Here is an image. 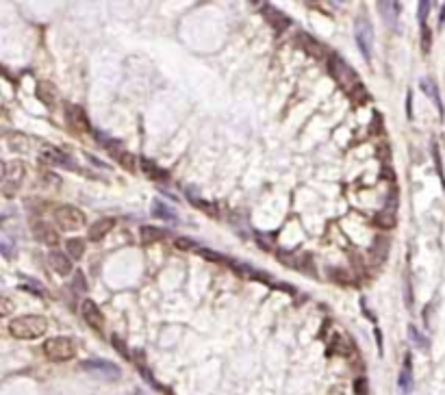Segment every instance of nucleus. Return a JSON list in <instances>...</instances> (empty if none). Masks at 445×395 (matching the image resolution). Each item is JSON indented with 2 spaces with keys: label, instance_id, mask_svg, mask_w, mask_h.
<instances>
[{
  "label": "nucleus",
  "instance_id": "obj_34",
  "mask_svg": "<svg viewBox=\"0 0 445 395\" xmlns=\"http://www.w3.org/2000/svg\"><path fill=\"white\" fill-rule=\"evenodd\" d=\"M354 389H356V395H367V380L365 378H356Z\"/></svg>",
  "mask_w": 445,
  "mask_h": 395
},
{
  "label": "nucleus",
  "instance_id": "obj_18",
  "mask_svg": "<svg viewBox=\"0 0 445 395\" xmlns=\"http://www.w3.org/2000/svg\"><path fill=\"white\" fill-rule=\"evenodd\" d=\"M397 385L404 393H408L413 389V372H411V354L404 358V367L400 372V378H397Z\"/></svg>",
  "mask_w": 445,
  "mask_h": 395
},
{
  "label": "nucleus",
  "instance_id": "obj_13",
  "mask_svg": "<svg viewBox=\"0 0 445 395\" xmlns=\"http://www.w3.org/2000/svg\"><path fill=\"white\" fill-rule=\"evenodd\" d=\"M113 226H115V219L113 217L98 219L96 224H91V228H89V235H87L89 241H100V239H104L111 230H113Z\"/></svg>",
  "mask_w": 445,
  "mask_h": 395
},
{
  "label": "nucleus",
  "instance_id": "obj_24",
  "mask_svg": "<svg viewBox=\"0 0 445 395\" xmlns=\"http://www.w3.org/2000/svg\"><path fill=\"white\" fill-rule=\"evenodd\" d=\"M408 339H411V343L415 345V348H419V350H424V352L428 350V339H426L415 326H408Z\"/></svg>",
  "mask_w": 445,
  "mask_h": 395
},
{
  "label": "nucleus",
  "instance_id": "obj_17",
  "mask_svg": "<svg viewBox=\"0 0 445 395\" xmlns=\"http://www.w3.org/2000/svg\"><path fill=\"white\" fill-rule=\"evenodd\" d=\"M35 237L41 239L46 245H57L59 243V235L55 232V228H52L50 224H35Z\"/></svg>",
  "mask_w": 445,
  "mask_h": 395
},
{
  "label": "nucleus",
  "instance_id": "obj_8",
  "mask_svg": "<svg viewBox=\"0 0 445 395\" xmlns=\"http://www.w3.org/2000/svg\"><path fill=\"white\" fill-rule=\"evenodd\" d=\"M65 119H68L70 126H72L74 130H79V133L91 130V128H89V119L85 115V111H83L81 106H76V104H68V106H65Z\"/></svg>",
  "mask_w": 445,
  "mask_h": 395
},
{
  "label": "nucleus",
  "instance_id": "obj_33",
  "mask_svg": "<svg viewBox=\"0 0 445 395\" xmlns=\"http://www.w3.org/2000/svg\"><path fill=\"white\" fill-rule=\"evenodd\" d=\"M174 245H176L178 250H191V248H198V243H195L193 239H185V237L174 239Z\"/></svg>",
  "mask_w": 445,
  "mask_h": 395
},
{
  "label": "nucleus",
  "instance_id": "obj_10",
  "mask_svg": "<svg viewBox=\"0 0 445 395\" xmlns=\"http://www.w3.org/2000/svg\"><path fill=\"white\" fill-rule=\"evenodd\" d=\"M81 310H83V317H85L87 324L91 326L93 330L102 332V328H104V317H102V313H100V308L96 306V304H93L91 300H83Z\"/></svg>",
  "mask_w": 445,
  "mask_h": 395
},
{
  "label": "nucleus",
  "instance_id": "obj_22",
  "mask_svg": "<svg viewBox=\"0 0 445 395\" xmlns=\"http://www.w3.org/2000/svg\"><path fill=\"white\" fill-rule=\"evenodd\" d=\"M387 250H389V239L387 237H378L376 243L371 248V254H373V263H382L387 259Z\"/></svg>",
  "mask_w": 445,
  "mask_h": 395
},
{
  "label": "nucleus",
  "instance_id": "obj_31",
  "mask_svg": "<svg viewBox=\"0 0 445 395\" xmlns=\"http://www.w3.org/2000/svg\"><path fill=\"white\" fill-rule=\"evenodd\" d=\"M302 39H304V46H306V50L308 52H313V55H324V48L317 44V39H313V37H308V35H302Z\"/></svg>",
  "mask_w": 445,
  "mask_h": 395
},
{
  "label": "nucleus",
  "instance_id": "obj_26",
  "mask_svg": "<svg viewBox=\"0 0 445 395\" xmlns=\"http://www.w3.org/2000/svg\"><path fill=\"white\" fill-rule=\"evenodd\" d=\"M432 159H435V167H437V174L439 181H441L443 189H445V172H443V161H441V150H439V143L432 141Z\"/></svg>",
  "mask_w": 445,
  "mask_h": 395
},
{
  "label": "nucleus",
  "instance_id": "obj_23",
  "mask_svg": "<svg viewBox=\"0 0 445 395\" xmlns=\"http://www.w3.org/2000/svg\"><path fill=\"white\" fill-rule=\"evenodd\" d=\"M348 96H350V100H352L354 104H365L367 98H369V96H367V87L363 85V83H356V85L348 92Z\"/></svg>",
  "mask_w": 445,
  "mask_h": 395
},
{
  "label": "nucleus",
  "instance_id": "obj_6",
  "mask_svg": "<svg viewBox=\"0 0 445 395\" xmlns=\"http://www.w3.org/2000/svg\"><path fill=\"white\" fill-rule=\"evenodd\" d=\"M354 37H356V46H358L360 55H363L367 61H371V48H373V28L369 20H363L360 17L358 22L354 24Z\"/></svg>",
  "mask_w": 445,
  "mask_h": 395
},
{
  "label": "nucleus",
  "instance_id": "obj_20",
  "mask_svg": "<svg viewBox=\"0 0 445 395\" xmlns=\"http://www.w3.org/2000/svg\"><path fill=\"white\" fill-rule=\"evenodd\" d=\"M7 146L13 152H26L28 150V139L22 133H11V135H7Z\"/></svg>",
  "mask_w": 445,
  "mask_h": 395
},
{
  "label": "nucleus",
  "instance_id": "obj_28",
  "mask_svg": "<svg viewBox=\"0 0 445 395\" xmlns=\"http://www.w3.org/2000/svg\"><path fill=\"white\" fill-rule=\"evenodd\" d=\"M115 159L120 161V163L126 167L128 172H135V167H137V165H135V163H137V159H135L130 152H124V150L122 152H115Z\"/></svg>",
  "mask_w": 445,
  "mask_h": 395
},
{
  "label": "nucleus",
  "instance_id": "obj_30",
  "mask_svg": "<svg viewBox=\"0 0 445 395\" xmlns=\"http://www.w3.org/2000/svg\"><path fill=\"white\" fill-rule=\"evenodd\" d=\"M417 20H419V24H421V28L426 26V17H428V13H430V7H432V2H428V0H421V2L417 4Z\"/></svg>",
  "mask_w": 445,
  "mask_h": 395
},
{
  "label": "nucleus",
  "instance_id": "obj_5",
  "mask_svg": "<svg viewBox=\"0 0 445 395\" xmlns=\"http://www.w3.org/2000/svg\"><path fill=\"white\" fill-rule=\"evenodd\" d=\"M55 219L59 224V228L63 230H76L85 224V215H83L81 208H76L72 204H63V206H57L55 211Z\"/></svg>",
  "mask_w": 445,
  "mask_h": 395
},
{
  "label": "nucleus",
  "instance_id": "obj_41",
  "mask_svg": "<svg viewBox=\"0 0 445 395\" xmlns=\"http://www.w3.org/2000/svg\"><path fill=\"white\" fill-rule=\"evenodd\" d=\"M9 313H11V300L2 297V315H9Z\"/></svg>",
  "mask_w": 445,
  "mask_h": 395
},
{
  "label": "nucleus",
  "instance_id": "obj_27",
  "mask_svg": "<svg viewBox=\"0 0 445 395\" xmlns=\"http://www.w3.org/2000/svg\"><path fill=\"white\" fill-rule=\"evenodd\" d=\"M163 237V230H157L152 228V226H144L141 228V243H152V241H159V239Z\"/></svg>",
  "mask_w": 445,
  "mask_h": 395
},
{
  "label": "nucleus",
  "instance_id": "obj_42",
  "mask_svg": "<svg viewBox=\"0 0 445 395\" xmlns=\"http://www.w3.org/2000/svg\"><path fill=\"white\" fill-rule=\"evenodd\" d=\"M443 24H445V4L441 7V15H439V28H443Z\"/></svg>",
  "mask_w": 445,
  "mask_h": 395
},
{
  "label": "nucleus",
  "instance_id": "obj_39",
  "mask_svg": "<svg viewBox=\"0 0 445 395\" xmlns=\"http://www.w3.org/2000/svg\"><path fill=\"white\" fill-rule=\"evenodd\" d=\"M113 345H115V348H117V350H120V352H122V354H124V356H128V350H126V345H124V343H122V341H120V337H113Z\"/></svg>",
  "mask_w": 445,
  "mask_h": 395
},
{
  "label": "nucleus",
  "instance_id": "obj_9",
  "mask_svg": "<svg viewBox=\"0 0 445 395\" xmlns=\"http://www.w3.org/2000/svg\"><path fill=\"white\" fill-rule=\"evenodd\" d=\"M41 161L48 165H61V167H68V170H74V161L70 154H65L63 150H59V148H44L41 150Z\"/></svg>",
  "mask_w": 445,
  "mask_h": 395
},
{
  "label": "nucleus",
  "instance_id": "obj_16",
  "mask_svg": "<svg viewBox=\"0 0 445 395\" xmlns=\"http://www.w3.org/2000/svg\"><path fill=\"white\" fill-rule=\"evenodd\" d=\"M37 98L44 104H55L57 102V87L50 81H39L37 83Z\"/></svg>",
  "mask_w": 445,
  "mask_h": 395
},
{
  "label": "nucleus",
  "instance_id": "obj_15",
  "mask_svg": "<svg viewBox=\"0 0 445 395\" xmlns=\"http://www.w3.org/2000/svg\"><path fill=\"white\" fill-rule=\"evenodd\" d=\"M263 13H265L267 22L271 24V28H274V31H284V28L289 26V20L280 13V11H276L274 7H271V4H263Z\"/></svg>",
  "mask_w": 445,
  "mask_h": 395
},
{
  "label": "nucleus",
  "instance_id": "obj_7",
  "mask_svg": "<svg viewBox=\"0 0 445 395\" xmlns=\"http://www.w3.org/2000/svg\"><path fill=\"white\" fill-rule=\"evenodd\" d=\"M81 367L85 369V372L102 376V378H106V380H117V378H120V367L113 365V363H109V361H83Z\"/></svg>",
  "mask_w": 445,
  "mask_h": 395
},
{
  "label": "nucleus",
  "instance_id": "obj_37",
  "mask_svg": "<svg viewBox=\"0 0 445 395\" xmlns=\"http://www.w3.org/2000/svg\"><path fill=\"white\" fill-rule=\"evenodd\" d=\"M406 115L408 119H413V92H408L406 96Z\"/></svg>",
  "mask_w": 445,
  "mask_h": 395
},
{
  "label": "nucleus",
  "instance_id": "obj_29",
  "mask_svg": "<svg viewBox=\"0 0 445 395\" xmlns=\"http://www.w3.org/2000/svg\"><path fill=\"white\" fill-rule=\"evenodd\" d=\"M141 170H144V172H146V174L150 176V178H154V181H157L159 176H161V178H168V174H165V172H161V170H159V167H154V165H152L148 159H141Z\"/></svg>",
  "mask_w": 445,
  "mask_h": 395
},
{
  "label": "nucleus",
  "instance_id": "obj_2",
  "mask_svg": "<svg viewBox=\"0 0 445 395\" xmlns=\"http://www.w3.org/2000/svg\"><path fill=\"white\" fill-rule=\"evenodd\" d=\"M44 354L55 363H63L74 358L76 354V345L68 337H52L44 343Z\"/></svg>",
  "mask_w": 445,
  "mask_h": 395
},
{
  "label": "nucleus",
  "instance_id": "obj_36",
  "mask_svg": "<svg viewBox=\"0 0 445 395\" xmlns=\"http://www.w3.org/2000/svg\"><path fill=\"white\" fill-rule=\"evenodd\" d=\"M332 278L339 280V283H343V285H348L350 280H352V278H350V274H341L339 269H335V272H332Z\"/></svg>",
  "mask_w": 445,
  "mask_h": 395
},
{
  "label": "nucleus",
  "instance_id": "obj_35",
  "mask_svg": "<svg viewBox=\"0 0 445 395\" xmlns=\"http://www.w3.org/2000/svg\"><path fill=\"white\" fill-rule=\"evenodd\" d=\"M200 254H202L204 259L215 261V263H224V261H226V259H224V256H219V254H215V252H211V250H200Z\"/></svg>",
  "mask_w": 445,
  "mask_h": 395
},
{
  "label": "nucleus",
  "instance_id": "obj_12",
  "mask_svg": "<svg viewBox=\"0 0 445 395\" xmlns=\"http://www.w3.org/2000/svg\"><path fill=\"white\" fill-rule=\"evenodd\" d=\"M48 261L52 269H55L57 274H61V276H68L70 272H72V259H70V254H63L59 252V250H52V252L48 254Z\"/></svg>",
  "mask_w": 445,
  "mask_h": 395
},
{
  "label": "nucleus",
  "instance_id": "obj_21",
  "mask_svg": "<svg viewBox=\"0 0 445 395\" xmlns=\"http://www.w3.org/2000/svg\"><path fill=\"white\" fill-rule=\"evenodd\" d=\"M152 213H154V217H161V219H168V221H176L174 208H170L168 204H163L161 200H154L152 202Z\"/></svg>",
  "mask_w": 445,
  "mask_h": 395
},
{
  "label": "nucleus",
  "instance_id": "obj_40",
  "mask_svg": "<svg viewBox=\"0 0 445 395\" xmlns=\"http://www.w3.org/2000/svg\"><path fill=\"white\" fill-rule=\"evenodd\" d=\"M373 334H376V343H378V352H380V356H382V332H380V328H376L373 330Z\"/></svg>",
  "mask_w": 445,
  "mask_h": 395
},
{
  "label": "nucleus",
  "instance_id": "obj_19",
  "mask_svg": "<svg viewBox=\"0 0 445 395\" xmlns=\"http://www.w3.org/2000/svg\"><path fill=\"white\" fill-rule=\"evenodd\" d=\"M373 221H376V226H380L382 230H389V228H395L397 215H395V211H391V208H384V211H380L373 217Z\"/></svg>",
  "mask_w": 445,
  "mask_h": 395
},
{
  "label": "nucleus",
  "instance_id": "obj_25",
  "mask_svg": "<svg viewBox=\"0 0 445 395\" xmlns=\"http://www.w3.org/2000/svg\"><path fill=\"white\" fill-rule=\"evenodd\" d=\"M65 248H68L70 259H81L83 248H85V241H83V239H68V241H65Z\"/></svg>",
  "mask_w": 445,
  "mask_h": 395
},
{
  "label": "nucleus",
  "instance_id": "obj_38",
  "mask_svg": "<svg viewBox=\"0 0 445 395\" xmlns=\"http://www.w3.org/2000/svg\"><path fill=\"white\" fill-rule=\"evenodd\" d=\"M380 176H384V178H389V181H391V183H393V181H395V174H393V172H391V170H389V165H387V163H384V165H382V170H380Z\"/></svg>",
  "mask_w": 445,
  "mask_h": 395
},
{
  "label": "nucleus",
  "instance_id": "obj_32",
  "mask_svg": "<svg viewBox=\"0 0 445 395\" xmlns=\"http://www.w3.org/2000/svg\"><path fill=\"white\" fill-rule=\"evenodd\" d=\"M430 46H432V33L428 26L421 28V50L424 52H430Z\"/></svg>",
  "mask_w": 445,
  "mask_h": 395
},
{
  "label": "nucleus",
  "instance_id": "obj_11",
  "mask_svg": "<svg viewBox=\"0 0 445 395\" xmlns=\"http://www.w3.org/2000/svg\"><path fill=\"white\" fill-rule=\"evenodd\" d=\"M378 9H380V15L382 20L389 24L393 31H397V17H400V11H402V4L395 2V0H384V2H378Z\"/></svg>",
  "mask_w": 445,
  "mask_h": 395
},
{
  "label": "nucleus",
  "instance_id": "obj_1",
  "mask_svg": "<svg viewBox=\"0 0 445 395\" xmlns=\"http://www.w3.org/2000/svg\"><path fill=\"white\" fill-rule=\"evenodd\" d=\"M46 330H48V319L44 315H24L9 321L11 337L22 339V341L39 339L41 334H46Z\"/></svg>",
  "mask_w": 445,
  "mask_h": 395
},
{
  "label": "nucleus",
  "instance_id": "obj_14",
  "mask_svg": "<svg viewBox=\"0 0 445 395\" xmlns=\"http://www.w3.org/2000/svg\"><path fill=\"white\" fill-rule=\"evenodd\" d=\"M419 87H421V92H424L426 96H428L430 100H435V104H437V109H439V113L443 115V102H441V96H439V87H437V83L430 79V76H424V79L419 81Z\"/></svg>",
  "mask_w": 445,
  "mask_h": 395
},
{
  "label": "nucleus",
  "instance_id": "obj_3",
  "mask_svg": "<svg viewBox=\"0 0 445 395\" xmlns=\"http://www.w3.org/2000/svg\"><path fill=\"white\" fill-rule=\"evenodd\" d=\"M24 163L22 161H7L2 170V194L11 198L17 194L22 181H24Z\"/></svg>",
  "mask_w": 445,
  "mask_h": 395
},
{
  "label": "nucleus",
  "instance_id": "obj_4",
  "mask_svg": "<svg viewBox=\"0 0 445 395\" xmlns=\"http://www.w3.org/2000/svg\"><path fill=\"white\" fill-rule=\"evenodd\" d=\"M328 72H330L332 79L339 83L341 87H346L348 92L356 85V83H358V81H356V72L350 68V65L343 61L339 55H330V59H328Z\"/></svg>",
  "mask_w": 445,
  "mask_h": 395
}]
</instances>
